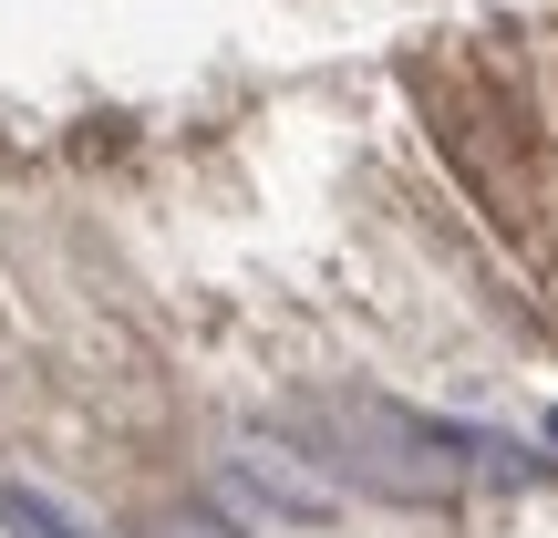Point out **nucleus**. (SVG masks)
<instances>
[{
	"mask_svg": "<svg viewBox=\"0 0 558 538\" xmlns=\"http://www.w3.org/2000/svg\"><path fill=\"white\" fill-rule=\"evenodd\" d=\"M228 477L259 487V498H269V507H290V518H331V507H341V487L320 477V456H290L279 435H248L239 456H228Z\"/></svg>",
	"mask_w": 558,
	"mask_h": 538,
	"instance_id": "f257e3e1",
	"label": "nucleus"
},
{
	"mask_svg": "<svg viewBox=\"0 0 558 538\" xmlns=\"http://www.w3.org/2000/svg\"><path fill=\"white\" fill-rule=\"evenodd\" d=\"M0 528H21V538H94L83 518H62L52 498H32V487H0Z\"/></svg>",
	"mask_w": 558,
	"mask_h": 538,
	"instance_id": "f03ea898",
	"label": "nucleus"
},
{
	"mask_svg": "<svg viewBox=\"0 0 558 538\" xmlns=\"http://www.w3.org/2000/svg\"><path fill=\"white\" fill-rule=\"evenodd\" d=\"M145 538H239L218 518V507H156V518H145Z\"/></svg>",
	"mask_w": 558,
	"mask_h": 538,
	"instance_id": "7ed1b4c3",
	"label": "nucleus"
}]
</instances>
